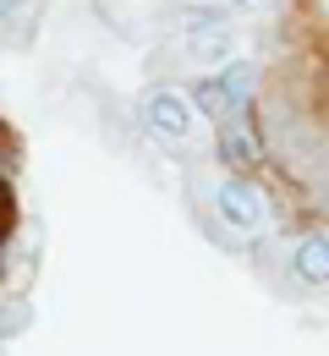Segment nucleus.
I'll return each instance as SVG.
<instances>
[{
    "label": "nucleus",
    "mask_w": 329,
    "mask_h": 356,
    "mask_svg": "<svg viewBox=\"0 0 329 356\" xmlns=\"http://www.w3.org/2000/svg\"><path fill=\"white\" fill-rule=\"evenodd\" d=\"M252 99H258V72H252L247 60H225L220 72H209V77L192 88L198 115H209L214 127H220V121H236V115H252Z\"/></svg>",
    "instance_id": "nucleus-1"
},
{
    "label": "nucleus",
    "mask_w": 329,
    "mask_h": 356,
    "mask_svg": "<svg viewBox=\"0 0 329 356\" xmlns=\"http://www.w3.org/2000/svg\"><path fill=\"white\" fill-rule=\"evenodd\" d=\"M209 197H214V220L225 225L231 241H252V236L269 230V203H264V192H258L247 176H236V170L220 176Z\"/></svg>",
    "instance_id": "nucleus-2"
},
{
    "label": "nucleus",
    "mask_w": 329,
    "mask_h": 356,
    "mask_svg": "<svg viewBox=\"0 0 329 356\" xmlns=\"http://www.w3.org/2000/svg\"><path fill=\"white\" fill-rule=\"evenodd\" d=\"M143 121H148V132L159 137L165 148H187L192 137H198V104L182 88H148Z\"/></svg>",
    "instance_id": "nucleus-3"
},
{
    "label": "nucleus",
    "mask_w": 329,
    "mask_h": 356,
    "mask_svg": "<svg viewBox=\"0 0 329 356\" xmlns=\"http://www.w3.org/2000/svg\"><path fill=\"white\" fill-rule=\"evenodd\" d=\"M182 39H187L192 60H203V66H214V72L231 60V49H236L220 6H187V11H182Z\"/></svg>",
    "instance_id": "nucleus-4"
},
{
    "label": "nucleus",
    "mask_w": 329,
    "mask_h": 356,
    "mask_svg": "<svg viewBox=\"0 0 329 356\" xmlns=\"http://www.w3.org/2000/svg\"><path fill=\"white\" fill-rule=\"evenodd\" d=\"M291 280L307 285V291L329 285V230H307V236L291 241Z\"/></svg>",
    "instance_id": "nucleus-5"
},
{
    "label": "nucleus",
    "mask_w": 329,
    "mask_h": 356,
    "mask_svg": "<svg viewBox=\"0 0 329 356\" xmlns=\"http://www.w3.org/2000/svg\"><path fill=\"white\" fill-rule=\"evenodd\" d=\"M220 159L236 165V170H247V165L264 159V137H258V127H252V115L220 121Z\"/></svg>",
    "instance_id": "nucleus-6"
},
{
    "label": "nucleus",
    "mask_w": 329,
    "mask_h": 356,
    "mask_svg": "<svg viewBox=\"0 0 329 356\" xmlns=\"http://www.w3.org/2000/svg\"><path fill=\"white\" fill-rule=\"evenodd\" d=\"M45 0H0V44H28Z\"/></svg>",
    "instance_id": "nucleus-7"
},
{
    "label": "nucleus",
    "mask_w": 329,
    "mask_h": 356,
    "mask_svg": "<svg viewBox=\"0 0 329 356\" xmlns=\"http://www.w3.org/2000/svg\"><path fill=\"white\" fill-rule=\"evenodd\" d=\"M6 220H11V203H6V181H0V236L11 230V225H6Z\"/></svg>",
    "instance_id": "nucleus-8"
},
{
    "label": "nucleus",
    "mask_w": 329,
    "mask_h": 356,
    "mask_svg": "<svg viewBox=\"0 0 329 356\" xmlns=\"http://www.w3.org/2000/svg\"><path fill=\"white\" fill-rule=\"evenodd\" d=\"M225 6H236V11H241V6H258V0H225Z\"/></svg>",
    "instance_id": "nucleus-9"
}]
</instances>
